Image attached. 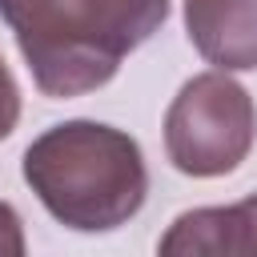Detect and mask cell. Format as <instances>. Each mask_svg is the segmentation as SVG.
Wrapping results in <instances>:
<instances>
[{"label":"cell","instance_id":"cell-1","mask_svg":"<svg viewBox=\"0 0 257 257\" xmlns=\"http://www.w3.org/2000/svg\"><path fill=\"white\" fill-rule=\"evenodd\" d=\"M169 16V0H0L36 88L68 100L108 84Z\"/></svg>","mask_w":257,"mask_h":257},{"label":"cell","instance_id":"cell-2","mask_svg":"<svg viewBox=\"0 0 257 257\" xmlns=\"http://www.w3.org/2000/svg\"><path fill=\"white\" fill-rule=\"evenodd\" d=\"M24 181L36 201L76 233L128 225L149 193L141 145L100 120H64L24 149Z\"/></svg>","mask_w":257,"mask_h":257},{"label":"cell","instance_id":"cell-3","mask_svg":"<svg viewBox=\"0 0 257 257\" xmlns=\"http://www.w3.org/2000/svg\"><path fill=\"white\" fill-rule=\"evenodd\" d=\"M257 141L253 96L221 68L181 84L165 112V153L185 177L233 173Z\"/></svg>","mask_w":257,"mask_h":257},{"label":"cell","instance_id":"cell-4","mask_svg":"<svg viewBox=\"0 0 257 257\" xmlns=\"http://www.w3.org/2000/svg\"><path fill=\"white\" fill-rule=\"evenodd\" d=\"M185 32L221 72L257 68V0H185Z\"/></svg>","mask_w":257,"mask_h":257},{"label":"cell","instance_id":"cell-5","mask_svg":"<svg viewBox=\"0 0 257 257\" xmlns=\"http://www.w3.org/2000/svg\"><path fill=\"white\" fill-rule=\"evenodd\" d=\"M165 257H253L257 253V193L237 205L181 213L157 245Z\"/></svg>","mask_w":257,"mask_h":257},{"label":"cell","instance_id":"cell-6","mask_svg":"<svg viewBox=\"0 0 257 257\" xmlns=\"http://www.w3.org/2000/svg\"><path fill=\"white\" fill-rule=\"evenodd\" d=\"M16 120H20V88H16L12 68H8L4 56H0V141L16 128Z\"/></svg>","mask_w":257,"mask_h":257},{"label":"cell","instance_id":"cell-7","mask_svg":"<svg viewBox=\"0 0 257 257\" xmlns=\"http://www.w3.org/2000/svg\"><path fill=\"white\" fill-rule=\"evenodd\" d=\"M24 253V229L20 217L8 201H0V257H20Z\"/></svg>","mask_w":257,"mask_h":257}]
</instances>
